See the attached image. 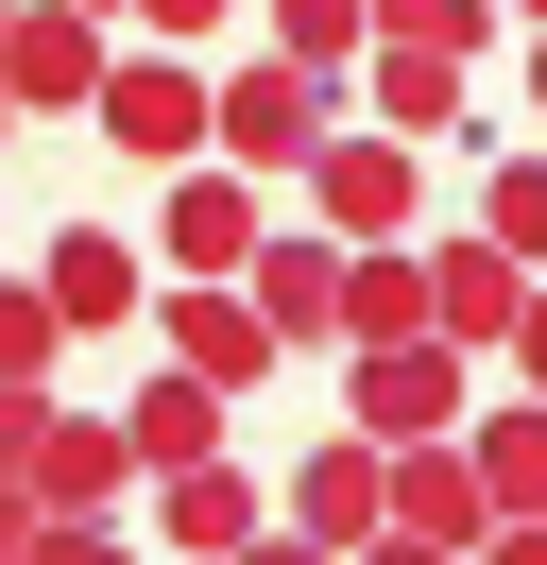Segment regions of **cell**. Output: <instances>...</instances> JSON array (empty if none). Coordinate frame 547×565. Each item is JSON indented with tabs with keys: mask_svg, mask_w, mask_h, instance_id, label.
<instances>
[{
	"mask_svg": "<svg viewBox=\"0 0 547 565\" xmlns=\"http://www.w3.org/2000/svg\"><path fill=\"white\" fill-rule=\"evenodd\" d=\"M325 120H342V70H291V52H257V70L205 86V154L257 172V189H291L308 154H325Z\"/></svg>",
	"mask_w": 547,
	"mask_h": 565,
	"instance_id": "1",
	"label": "cell"
},
{
	"mask_svg": "<svg viewBox=\"0 0 547 565\" xmlns=\"http://www.w3.org/2000/svg\"><path fill=\"white\" fill-rule=\"evenodd\" d=\"M308 206H325V241H410V206H428V138H394V120H325V154H308Z\"/></svg>",
	"mask_w": 547,
	"mask_h": 565,
	"instance_id": "2",
	"label": "cell"
},
{
	"mask_svg": "<svg viewBox=\"0 0 547 565\" xmlns=\"http://www.w3.org/2000/svg\"><path fill=\"white\" fill-rule=\"evenodd\" d=\"M86 138L103 154H137V172H189V154H205V70H189V52H103V86H86Z\"/></svg>",
	"mask_w": 547,
	"mask_h": 565,
	"instance_id": "3",
	"label": "cell"
},
{
	"mask_svg": "<svg viewBox=\"0 0 547 565\" xmlns=\"http://www.w3.org/2000/svg\"><path fill=\"white\" fill-rule=\"evenodd\" d=\"M462 412H479V360L444 343V326H410V343H342V428L410 446V428H462Z\"/></svg>",
	"mask_w": 547,
	"mask_h": 565,
	"instance_id": "4",
	"label": "cell"
},
{
	"mask_svg": "<svg viewBox=\"0 0 547 565\" xmlns=\"http://www.w3.org/2000/svg\"><path fill=\"white\" fill-rule=\"evenodd\" d=\"M376 548H496V497H479V462L444 428L376 446Z\"/></svg>",
	"mask_w": 547,
	"mask_h": 565,
	"instance_id": "5",
	"label": "cell"
},
{
	"mask_svg": "<svg viewBox=\"0 0 547 565\" xmlns=\"http://www.w3.org/2000/svg\"><path fill=\"white\" fill-rule=\"evenodd\" d=\"M103 0H0V86H18V120H86L103 86Z\"/></svg>",
	"mask_w": 547,
	"mask_h": 565,
	"instance_id": "6",
	"label": "cell"
},
{
	"mask_svg": "<svg viewBox=\"0 0 547 565\" xmlns=\"http://www.w3.org/2000/svg\"><path fill=\"white\" fill-rule=\"evenodd\" d=\"M257 241H274V189L223 172V154H189L171 172V223H154V275H239Z\"/></svg>",
	"mask_w": 547,
	"mask_h": 565,
	"instance_id": "7",
	"label": "cell"
},
{
	"mask_svg": "<svg viewBox=\"0 0 547 565\" xmlns=\"http://www.w3.org/2000/svg\"><path fill=\"white\" fill-rule=\"evenodd\" d=\"M154 326H171V360L223 377V394H257L274 360H291V343L257 326V291H239V275H154Z\"/></svg>",
	"mask_w": 547,
	"mask_h": 565,
	"instance_id": "8",
	"label": "cell"
},
{
	"mask_svg": "<svg viewBox=\"0 0 547 565\" xmlns=\"http://www.w3.org/2000/svg\"><path fill=\"white\" fill-rule=\"evenodd\" d=\"M34 291H52V326L86 343V326H137V309H154V257H137L120 223H52V241H34Z\"/></svg>",
	"mask_w": 547,
	"mask_h": 565,
	"instance_id": "9",
	"label": "cell"
},
{
	"mask_svg": "<svg viewBox=\"0 0 547 565\" xmlns=\"http://www.w3.org/2000/svg\"><path fill=\"white\" fill-rule=\"evenodd\" d=\"M52 514H120L137 497V446H120V412H34V462H18Z\"/></svg>",
	"mask_w": 547,
	"mask_h": 565,
	"instance_id": "10",
	"label": "cell"
},
{
	"mask_svg": "<svg viewBox=\"0 0 547 565\" xmlns=\"http://www.w3.org/2000/svg\"><path fill=\"white\" fill-rule=\"evenodd\" d=\"M154 548H189V565L257 548V480H239L223 446H205V462H154Z\"/></svg>",
	"mask_w": 547,
	"mask_h": 565,
	"instance_id": "11",
	"label": "cell"
},
{
	"mask_svg": "<svg viewBox=\"0 0 547 565\" xmlns=\"http://www.w3.org/2000/svg\"><path fill=\"white\" fill-rule=\"evenodd\" d=\"M513 309H530V257H496V241H444V257H428V326H444L462 360H496Z\"/></svg>",
	"mask_w": 547,
	"mask_h": 565,
	"instance_id": "12",
	"label": "cell"
},
{
	"mask_svg": "<svg viewBox=\"0 0 547 565\" xmlns=\"http://www.w3.org/2000/svg\"><path fill=\"white\" fill-rule=\"evenodd\" d=\"M239 291H257V326H274V343H342V241H257V257H239Z\"/></svg>",
	"mask_w": 547,
	"mask_h": 565,
	"instance_id": "13",
	"label": "cell"
},
{
	"mask_svg": "<svg viewBox=\"0 0 547 565\" xmlns=\"http://www.w3.org/2000/svg\"><path fill=\"white\" fill-rule=\"evenodd\" d=\"M342 86H360V120H394V138H462V52H410V35H376Z\"/></svg>",
	"mask_w": 547,
	"mask_h": 565,
	"instance_id": "14",
	"label": "cell"
},
{
	"mask_svg": "<svg viewBox=\"0 0 547 565\" xmlns=\"http://www.w3.org/2000/svg\"><path fill=\"white\" fill-rule=\"evenodd\" d=\"M291 548H376V428L291 462Z\"/></svg>",
	"mask_w": 547,
	"mask_h": 565,
	"instance_id": "15",
	"label": "cell"
},
{
	"mask_svg": "<svg viewBox=\"0 0 547 565\" xmlns=\"http://www.w3.org/2000/svg\"><path fill=\"white\" fill-rule=\"evenodd\" d=\"M223 412H239L223 377H189V360H154V377H137V412H120L137 480H154V462H205V446H223Z\"/></svg>",
	"mask_w": 547,
	"mask_h": 565,
	"instance_id": "16",
	"label": "cell"
},
{
	"mask_svg": "<svg viewBox=\"0 0 547 565\" xmlns=\"http://www.w3.org/2000/svg\"><path fill=\"white\" fill-rule=\"evenodd\" d=\"M428 326V257L410 241H342V343H410Z\"/></svg>",
	"mask_w": 547,
	"mask_h": 565,
	"instance_id": "17",
	"label": "cell"
},
{
	"mask_svg": "<svg viewBox=\"0 0 547 565\" xmlns=\"http://www.w3.org/2000/svg\"><path fill=\"white\" fill-rule=\"evenodd\" d=\"M462 462H479V497H496V531H513V514H547V394L513 377V412H479V446H462Z\"/></svg>",
	"mask_w": 547,
	"mask_h": 565,
	"instance_id": "18",
	"label": "cell"
},
{
	"mask_svg": "<svg viewBox=\"0 0 547 565\" xmlns=\"http://www.w3.org/2000/svg\"><path fill=\"white\" fill-rule=\"evenodd\" d=\"M257 52H291V70H360V52H376V0H257Z\"/></svg>",
	"mask_w": 547,
	"mask_h": 565,
	"instance_id": "19",
	"label": "cell"
},
{
	"mask_svg": "<svg viewBox=\"0 0 547 565\" xmlns=\"http://www.w3.org/2000/svg\"><path fill=\"white\" fill-rule=\"evenodd\" d=\"M52 360H68L52 291H34V275H0V377H18V394H52Z\"/></svg>",
	"mask_w": 547,
	"mask_h": 565,
	"instance_id": "20",
	"label": "cell"
},
{
	"mask_svg": "<svg viewBox=\"0 0 547 565\" xmlns=\"http://www.w3.org/2000/svg\"><path fill=\"white\" fill-rule=\"evenodd\" d=\"M479 241H496V257H530V275H547V154H513V172L479 189Z\"/></svg>",
	"mask_w": 547,
	"mask_h": 565,
	"instance_id": "21",
	"label": "cell"
},
{
	"mask_svg": "<svg viewBox=\"0 0 547 565\" xmlns=\"http://www.w3.org/2000/svg\"><path fill=\"white\" fill-rule=\"evenodd\" d=\"M376 35H410V52H496V0H376Z\"/></svg>",
	"mask_w": 547,
	"mask_h": 565,
	"instance_id": "22",
	"label": "cell"
},
{
	"mask_svg": "<svg viewBox=\"0 0 547 565\" xmlns=\"http://www.w3.org/2000/svg\"><path fill=\"white\" fill-rule=\"evenodd\" d=\"M120 18H154L171 52H205V35H223V18H239V0H120Z\"/></svg>",
	"mask_w": 547,
	"mask_h": 565,
	"instance_id": "23",
	"label": "cell"
},
{
	"mask_svg": "<svg viewBox=\"0 0 547 565\" xmlns=\"http://www.w3.org/2000/svg\"><path fill=\"white\" fill-rule=\"evenodd\" d=\"M496 360H513V377L547 394V275H530V309H513V343H496Z\"/></svg>",
	"mask_w": 547,
	"mask_h": 565,
	"instance_id": "24",
	"label": "cell"
},
{
	"mask_svg": "<svg viewBox=\"0 0 547 565\" xmlns=\"http://www.w3.org/2000/svg\"><path fill=\"white\" fill-rule=\"evenodd\" d=\"M34 514H52V497H34V480H0V565H34Z\"/></svg>",
	"mask_w": 547,
	"mask_h": 565,
	"instance_id": "25",
	"label": "cell"
},
{
	"mask_svg": "<svg viewBox=\"0 0 547 565\" xmlns=\"http://www.w3.org/2000/svg\"><path fill=\"white\" fill-rule=\"evenodd\" d=\"M496 548H513V565H547V514H513V531H496Z\"/></svg>",
	"mask_w": 547,
	"mask_h": 565,
	"instance_id": "26",
	"label": "cell"
},
{
	"mask_svg": "<svg viewBox=\"0 0 547 565\" xmlns=\"http://www.w3.org/2000/svg\"><path fill=\"white\" fill-rule=\"evenodd\" d=\"M530 120H547V35H530Z\"/></svg>",
	"mask_w": 547,
	"mask_h": 565,
	"instance_id": "27",
	"label": "cell"
},
{
	"mask_svg": "<svg viewBox=\"0 0 547 565\" xmlns=\"http://www.w3.org/2000/svg\"><path fill=\"white\" fill-rule=\"evenodd\" d=\"M496 18H530V35H547V0H496Z\"/></svg>",
	"mask_w": 547,
	"mask_h": 565,
	"instance_id": "28",
	"label": "cell"
},
{
	"mask_svg": "<svg viewBox=\"0 0 547 565\" xmlns=\"http://www.w3.org/2000/svg\"><path fill=\"white\" fill-rule=\"evenodd\" d=\"M0 138H18V86H0Z\"/></svg>",
	"mask_w": 547,
	"mask_h": 565,
	"instance_id": "29",
	"label": "cell"
},
{
	"mask_svg": "<svg viewBox=\"0 0 547 565\" xmlns=\"http://www.w3.org/2000/svg\"><path fill=\"white\" fill-rule=\"evenodd\" d=\"M103 18H120V0H103Z\"/></svg>",
	"mask_w": 547,
	"mask_h": 565,
	"instance_id": "30",
	"label": "cell"
}]
</instances>
